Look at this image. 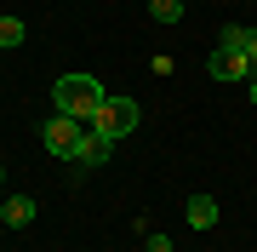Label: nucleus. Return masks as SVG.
<instances>
[{"instance_id":"obj_1","label":"nucleus","mask_w":257,"mask_h":252,"mask_svg":"<svg viewBox=\"0 0 257 252\" xmlns=\"http://www.w3.org/2000/svg\"><path fill=\"white\" fill-rule=\"evenodd\" d=\"M103 103H109V92H103L97 75H63V80L52 86V109L69 115V121H92Z\"/></svg>"},{"instance_id":"obj_2","label":"nucleus","mask_w":257,"mask_h":252,"mask_svg":"<svg viewBox=\"0 0 257 252\" xmlns=\"http://www.w3.org/2000/svg\"><path fill=\"white\" fill-rule=\"evenodd\" d=\"M138 121H143L138 98H109V103H103V109L92 115V132H103L109 143H120L126 132H138Z\"/></svg>"},{"instance_id":"obj_3","label":"nucleus","mask_w":257,"mask_h":252,"mask_svg":"<svg viewBox=\"0 0 257 252\" xmlns=\"http://www.w3.org/2000/svg\"><path fill=\"white\" fill-rule=\"evenodd\" d=\"M80 121H69V115H52L46 126H40V149L57 155V160H74V149H80Z\"/></svg>"},{"instance_id":"obj_4","label":"nucleus","mask_w":257,"mask_h":252,"mask_svg":"<svg viewBox=\"0 0 257 252\" xmlns=\"http://www.w3.org/2000/svg\"><path fill=\"white\" fill-rule=\"evenodd\" d=\"M206 69H211V80H251L257 75V63H251V57H240V52H211L206 57Z\"/></svg>"},{"instance_id":"obj_5","label":"nucleus","mask_w":257,"mask_h":252,"mask_svg":"<svg viewBox=\"0 0 257 252\" xmlns=\"http://www.w3.org/2000/svg\"><path fill=\"white\" fill-rule=\"evenodd\" d=\"M109 149H114V143L103 138V132L86 126V132H80V149H74V166H80V172H97L103 160H109Z\"/></svg>"},{"instance_id":"obj_6","label":"nucleus","mask_w":257,"mask_h":252,"mask_svg":"<svg viewBox=\"0 0 257 252\" xmlns=\"http://www.w3.org/2000/svg\"><path fill=\"white\" fill-rule=\"evenodd\" d=\"M217 46H223V52H240V57H251V63H257V29L229 23V29H217Z\"/></svg>"},{"instance_id":"obj_7","label":"nucleus","mask_w":257,"mask_h":252,"mask_svg":"<svg viewBox=\"0 0 257 252\" xmlns=\"http://www.w3.org/2000/svg\"><path fill=\"white\" fill-rule=\"evenodd\" d=\"M189 224L194 229H211V224H217V201H211V195H189Z\"/></svg>"},{"instance_id":"obj_8","label":"nucleus","mask_w":257,"mask_h":252,"mask_svg":"<svg viewBox=\"0 0 257 252\" xmlns=\"http://www.w3.org/2000/svg\"><path fill=\"white\" fill-rule=\"evenodd\" d=\"M6 224L12 229H29V224H35V201H29V195H12L6 201Z\"/></svg>"},{"instance_id":"obj_9","label":"nucleus","mask_w":257,"mask_h":252,"mask_svg":"<svg viewBox=\"0 0 257 252\" xmlns=\"http://www.w3.org/2000/svg\"><path fill=\"white\" fill-rule=\"evenodd\" d=\"M149 18L155 23H183V0H149Z\"/></svg>"},{"instance_id":"obj_10","label":"nucleus","mask_w":257,"mask_h":252,"mask_svg":"<svg viewBox=\"0 0 257 252\" xmlns=\"http://www.w3.org/2000/svg\"><path fill=\"white\" fill-rule=\"evenodd\" d=\"M23 18H0V52H12V46H23Z\"/></svg>"},{"instance_id":"obj_11","label":"nucleus","mask_w":257,"mask_h":252,"mask_svg":"<svg viewBox=\"0 0 257 252\" xmlns=\"http://www.w3.org/2000/svg\"><path fill=\"white\" fill-rule=\"evenodd\" d=\"M149 252H172V241L166 235H149Z\"/></svg>"},{"instance_id":"obj_12","label":"nucleus","mask_w":257,"mask_h":252,"mask_svg":"<svg viewBox=\"0 0 257 252\" xmlns=\"http://www.w3.org/2000/svg\"><path fill=\"white\" fill-rule=\"evenodd\" d=\"M251 103H257V75H251Z\"/></svg>"},{"instance_id":"obj_13","label":"nucleus","mask_w":257,"mask_h":252,"mask_svg":"<svg viewBox=\"0 0 257 252\" xmlns=\"http://www.w3.org/2000/svg\"><path fill=\"white\" fill-rule=\"evenodd\" d=\"M0 224H6V206H0Z\"/></svg>"},{"instance_id":"obj_14","label":"nucleus","mask_w":257,"mask_h":252,"mask_svg":"<svg viewBox=\"0 0 257 252\" xmlns=\"http://www.w3.org/2000/svg\"><path fill=\"white\" fill-rule=\"evenodd\" d=\"M0 184H6V166H0Z\"/></svg>"}]
</instances>
